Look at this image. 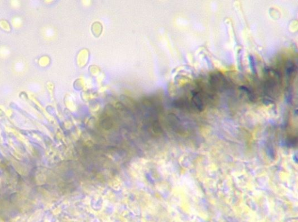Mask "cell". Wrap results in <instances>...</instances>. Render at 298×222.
Returning a JSON list of instances; mask_svg holds the SVG:
<instances>
[{
  "instance_id": "cell-6",
  "label": "cell",
  "mask_w": 298,
  "mask_h": 222,
  "mask_svg": "<svg viewBox=\"0 0 298 222\" xmlns=\"http://www.w3.org/2000/svg\"><path fill=\"white\" fill-rule=\"evenodd\" d=\"M143 104L146 105H150L152 104V102H151V101L149 99H145L143 100Z\"/></svg>"
},
{
  "instance_id": "cell-2",
  "label": "cell",
  "mask_w": 298,
  "mask_h": 222,
  "mask_svg": "<svg viewBox=\"0 0 298 222\" xmlns=\"http://www.w3.org/2000/svg\"><path fill=\"white\" fill-rule=\"evenodd\" d=\"M209 85L213 91L221 92L227 89L228 81L226 78L220 73H214L209 77Z\"/></svg>"
},
{
  "instance_id": "cell-3",
  "label": "cell",
  "mask_w": 298,
  "mask_h": 222,
  "mask_svg": "<svg viewBox=\"0 0 298 222\" xmlns=\"http://www.w3.org/2000/svg\"><path fill=\"white\" fill-rule=\"evenodd\" d=\"M100 124L101 126L105 130H109L113 126V122L112 119L109 117H106L100 121Z\"/></svg>"
},
{
  "instance_id": "cell-5",
  "label": "cell",
  "mask_w": 298,
  "mask_h": 222,
  "mask_svg": "<svg viewBox=\"0 0 298 222\" xmlns=\"http://www.w3.org/2000/svg\"><path fill=\"white\" fill-rule=\"evenodd\" d=\"M250 62L251 63V67L253 70V72H255L256 71L255 65V62L253 61V57H251V56H250Z\"/></svg>"
},
{
  "instance_id": "cell-4",
  "label": "cell",
  "mask_w": 298,
  "mask_h": 222,
  "mask_svg": "<svg viewBox=\"0 0 298 222\" xmlns=\"http://www.w3.org/2000/svg\"><path fill=\"white\" fill-rule=\"evenodd\" d=\"M153 131L156 133H160L162 132V128L158 121H155L153 124Z\"/></svg>"
},
{
  "instance_id": "cell-1",
  "label": "cell",
  "mask_w": 298,
  "mask_h": 222,
  "mask_svg": "<svg viewBox=\"0 0 298 222\" xmlns=\"http://www.w3.org/2000/svg\"><path fill=\"white\" fill-rule=\"evenodd\" d=\"M265 90L267 94H274L278 93L281 83V77L278 71L273 69H267L265 70Z\"/></svg>"
}]
</instances>
